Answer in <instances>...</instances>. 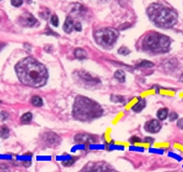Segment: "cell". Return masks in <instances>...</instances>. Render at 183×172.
<instances>
[{"mask_svg": "<svg viewBox=\"0 0 183 172\" xmlns=\"http://www.w3.org/2000/svg\"><path fill=\"white\" fill-rule=\"evenodd\" d=\"M19 79L27 86L40 88L47 83L48 71L46 67L32 57H27L19 61L16 65Z\"/></svg>", "mask_w": 183, "mask_h": 172, "instance_id": "6da1fadb", "label": "cell"}, {"mask_svg": "<svg viewBox=\"0 0 183 172\" xmlns=\"http://www.w3.org/2000/svg\"><path fill=\"white\" fill-rule=\"evenodd\" d=\"M101 106L94 100L84 97H77L73 105V116L79 121L86 122L102 115Z\"/></svg>", "mask_w": 183, "mask_h": 172, "instance_id": "7a4b0ae2", "label": "cell"}, {"mask_svg": "<svg viewBox=\"0 0 183 172\" xmlns=\"http://www.w3.org/2000/svg\"><path fill=\"white\" fill-rule=\"evenodd\" d=\"M147 16L155 25L160 28H171L177 23V13L161 4H152L147 8Z\"/></svg>", "mask_w": 183, "mask_h": 172, "instance_id": "3957f363", "label": "cell"}, {"mask_svg": "<svg viewBox=\"0 0 183 172\" xmlns=\"http://www.w3.org/2000/svg\"><path fill=\"white\" fill-rule=\"evenodd\" d=\"M170 39L157 32H151L145 36L142 41V48L150 53H165L170 49Z\"/></svg>", "mask_w": 183, "mask_h": 172, "instance_id": "277c9868", "label": "cell"}, {"mask_svg": "<svg viewBox=\"0 0 183 172\" xmlns=\"http://www.w3.org/2000/svg\"><path fill=\"white\" fill-rule=\"evenodd\" d=\"M118 38V32L114 29L104 28L98 30L94 33V39L97 41V44L104 48L112 47Z\"/></svg>", "mask_w": 183, "mask_h": 172, "instance_id": "5b68a950", "label": "cell"}, {"mask_svg": "<svg viewBox=\"0 0 183 172\" xmlns=\"http://www.w3.org/2000/svg\"><path fill=\"white\" fill-rule=\"evenodd\" d=\"M43 141L46 145H49L51 146H56L60 143V137L55 134L54 133H46L43 134Z\"/></svg>", "mask_w": 183, "mask_h": 172, "instance_id": "8992f818", "label": "cell"}, {"mask_svg": "<svg viewBox=\"0 0 183 172\" xmlns=\"http://www.w3.org/2000/svg\"><path fill=\"white\" fill-rule=\"evenodd\" d=\"M145 129L147 132H149V133L156 134V133L160 131L161 124H160V122L158 120H151V121H149V122H147L146 123Z\"/></svg>", "mask_w": 183, "mask_h": 172, "instance_id": "52a82bcc", "label": "cell"}, {"mask_svg": "<svg viewBox=\"0 0 183 172\" xmlns=\"http://www.w3.org/2000/svg\"><path fill=\"white\" fill-rule=\"evenodd\" d=\"M20 23L25 27H33L37 23V20L29 13H25L20 17Z\"/></svg>", "mask_w": 183, "mask_h": 172, "instance_id": "ba28073f", "label": "cell"}, {"mask_svg": "<svg viewBox=\"0 0 183 172\" xmlns=\"http://www.w3.org/2000/svg\"><path fill=\"white\" fill-rule=\"evenodd\" d=\"M74 140L78 144H91V143L95 142V138L94 136L87 134H79L77 135H75Z\"/></svg>", "mask_w": 183, "mask_h": 172, "instance_id": "9c48e42d", "label": "cell"}, {"mask_svg": "<svg viewBox=\"0 0 183 172\" xmlns=\"http://www.w3.org/2000/svg\"><path fill=\"white\" fill-rule=\"evenodd\" d=\"M82 172H115V170L109 168L107 166L99 167V166H92L91 167H85L82 170Z\"/></svg>", "mask_w": 183, "mask_h": 172, "instance_id": "30bf717a", "label": "cell"}, {"mask_svg": "<svg viewBox=\"0 0 183 172\" xmlns=\"http://www.w3.org/2000/svg\"><path fill=\"white\" fill-rule=\"evenodd\" d=\"M73 26H74V25H73L72 20H71L70 17H68V18L66 19L65 22H64V25H63V30H64V32H67V33H71V32H72Z\"/></svg>", "mask_w": 183, "mask_h": 172, "instance_id": "8fae6325", "label": "cell"}, {"mask_svg": "<svg viewBox=\"0 0 183 172\" xmlns=\"http://www.w3.org/2000/svg\"><path fill=\"white\" fill-rule=\"evenodd\" d=\"M145 106H146V101H145L144 99H140L139 101L133 107V110L135 112H139V111H141L145 108Z\"/></svg>", "mask_w": 183, "mask_h": 172, "instance_id": "7c38bea8", "label": "cell"}, {"mask_svg": "<svg viewBox=\"0 0 183 172\" xmlns=\"http://www.w3.org/2000/svg\"><path fill=\"white\" fill-rule=\"evenodd\" d=\"M74 55L76 58H78V59H84L85 57H86V52L83 49H76L75 52H74Z\"/></svg>", "mask_w": 183, "mask_h": 172, "instance_id": "4fadbf2b", "label": "cell"}, {"mask_svg": "<svg viewBox=\"0 0 183 172\" xmlns=\"http://www.w3.org/2000/svg\"><path fill=\"white\" fill-rule=\"evenodd\" d=\"M115 77L120 81V82H125V79H126V74L124 71L122 70H117L116 72L115 73Z\"/></svg>", "mask_w": 183, "mask_h": 172, "instance_id": "5bb4252c", "label": "cell"}, {"mask_svg": "<svg viewBox=\"0 0 183 172\" xmlns=\"http://www.w3.org/2000/svg\"><path fill=\"white\" fill-rule=\"evenodd\" d=\"M32 120V114L30 112H27V113H24L22 117H21V122L24 123V124H27V123H29Z\"/></svg>", "mask_w": 183, "mask_h": 172, "instance_id": "9a60e30c", "label": "cell"}, {"mask_svg": "<svg viewBox=\"0 0 183 172\" xmlns=\"http://www.w3.org/2000/svg\"><path fill=\"white\" fill-rule=\"evenodd\" d=\"M9 136V129L7 126H3L0 129V137L3 139H7Z\"/></svg>", "mask_w": 183, "mask_h": 172, "instance_id": "2e32d148", "label": "cell"}, {"mask_svg": "<svg viewBox=\"0 0 183 172\" xmlns=\"http://www.w3.org/2000/svg\"><path fill=\"white\" fill-rule=\"evenodd\" d=\"M158 115V118L160 120V121H164L167 117V109H161L158 111L157 113Z\"/></svg>", "mask_w": 183, "mask_h": 172, "instance_id": "e0dca14e", "label": "cell"}, {"mask_svg": "<svg viewBox=\"0 0 183 172\" xmlns=\"http://www.w3.org/2000/svg\"><path fill=\"white\" fill-rule=\"evenodd\" d=\"M31 103H32L34 106H36V107H40V106H42V104H43L41 98L39 97V96H34V97L31 98Z\"/></svg>", "mask_w": 183, "mask_h": 172, "instance_id": "ac0fdd59", "label": "cell"}, {"mask_svg": "<svg viewBox=\"0 0 183 172\" xmlns=\"http://www.w3.org/2000/svg\"><path fill=\"white\" fill-rule=\"evenodd\" d=\"M153 65H154L153 63L148 62V61H142L137 64V66H139V67H152Z\"/></svg>", "mask_w": 183, "mask_h": 172, "instance_id": "d6986e66", "label": "cell"}, {"mask_svg": "<svg viewBox=\"0 0 183 172\" xmlns=\"http://www.w3.org/2000/svg\"><path fill=\"white\" fill-rule=\"evenodd\" d=\"M111 99L115 102H124L125 99L123 97L121 96H117V95H114V96H111Z\"/></svg>", "mask_w": 183, "mask_h": 172, "instance_id": "ffe728a7", "label": "cell"}, {"mask_svg": "<svg viewBox=\"0 0 183 172\" xmlns=\"http://www.w3.org/2000/svg\"><path fill=\"white\" fill-rule=\"evenodd\" d=\"M130 53L129 49L126 48V47H121L119 50H118V53L122 54V55H127L128 53Z\"/></svg>", "mask_w": 183, "mask_h": 172, "instance_id": "44dd1931", "label": "cell"}, {"mask_svg": "<svg viewBox=\"0 0 183 172\" xmlns=\"http://www.w3.org/2000/svg\"><path fill=\"white\" fill-rule=\"evenodd\" d=\"M51 24L54 27H58V25H59V19H58V17L56 15H53L51 17Z\"/></svg>", "mask_w": 183, "mask_h": 172, "instance_id": "7402d4cb", "label": "cell"}, {"mask_svg": "<svg viewBox=\"0 0 183 172\" xmlns=\"http://www.w3.org/2000/svg\"><path fill=\"white\" fill-rule=\"evenodd\" d=\"M23 3V0H11V4L14 7H20Z\"/></svg>", "mask_w": 183, "mask_h": 172, "instance_id": "603a6c76", "label": "cell"}, {"mask_svg": "<svg viewBox=\"0 0 183 172\" xmlns=\"http://www.w3.org/2000/svg\"><path fill=\"white\" fill-rule=\"evenodd\" d=\"M130 142L132 143V144H135V143H140L141 142V140L138 138V137H132L131 139H130Z\"/></svg>", "mask_w": 183, "mask_h": 172, "instance_id": "cb8c5ba5", "label": "cell"}, {"mask_svg": "<svg viewBox=\"0 0 183 172\" xmlns=\"http://www.w3.org/2000/svg\"><path fill=\"white\" fill-rule=\"evenodd\" d=\"M73 27L75 28L76 31H78V32H81V31H82V25H81V23H79V22L76 23Z\"/></svg>", "mask_w": 183, "mask_h": 172, "instance_id": "d4e9b609", "label": "cell"}, {"mask_svg": "<svg viewBox=\"0 0 183 172\" xmlns=\"http://www.w3.org/2000/svg\"><path fill=\"white\" fill-rule=\"evenodd\" d=\"M177 118H178V114H177V113H175V112H172V113L170 114V121H175Z\"/></svg>", "mask_w": 183, "mask_h": 172, "instance_id": "484cf974", "label": "cell"}, {"mask_svg": "<svg viewBox=\"0 0 183 172\" xmlns=\"http://www.w3.org/2000/svg\"><path fill=\"white\" fill-rule=\"evenodd\" d=\"M178 127L180 128V129H183V119H180L178 122Z\"/></svg>", "mask_w": 183, "mask_h": 172, "instance_id": "4316f807", "label": "cell"}, {"mask_svg": "<svg viewBox=\"0 0 183 172\" xmlns=\"http://www.w3.org/2000/svg\"><path fill=\"white\" fill-rule=\"evenodd\" d=\"M146 142H151L152 143V141H153V140H152V139H148V137H147V139L145 140Z\"/></svg>", "mask_w": 183, "mask_h": 172, "instance_id": "83f0119b", "label": "cell"}, {"mask_svg": "<svg viewBox=\"0 0 183 172\" xmlns=\"http://www.w3.org/2000/svg\"><path fill=\"white\" fill-rule=\"evenodd\" d=\"M0 1H1V0H0Z\"/></svg>", "mask_w": 183, "mask_h": 172, "instance_id": "f1b7e54d", "label": "cell"}]
</instances>
